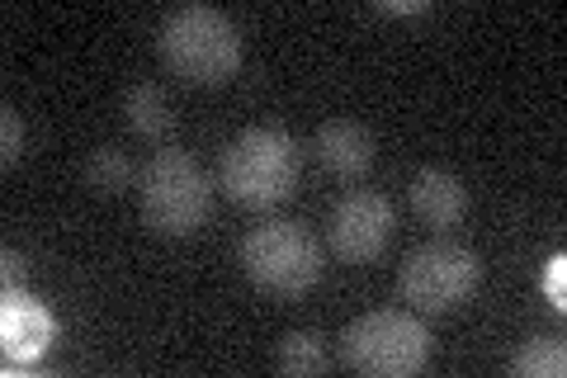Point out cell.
<instances>
[{
	"label": "cell",
	"instance_id": "cell-1",
	"mask_svg": "<svg viewBox=\"0 0 567 378\" xmlns=\"http://www.w3.org/2000/svg\"><path fill=\"white\" fill-rule=\"evenodd\" d=\"M303 152L284 129H246L218 156V190L241 208H275L298 190Z\"/></svg>",
	"mask_w": 567,
	"mask_h": 378
},
{
	"label": "cell",
	"instance_id": "cell-2",
	"mask_svg": "<svg viewBox=\"0 0 567 378\" xmlns=\"http://www.w3.org/2000/svg\"><path fill=\"white\" fill-rule=\"evenodd\" d=\"M156 48L171 76H181L185 85H227L241 67V33L213 6L171 10L156 33Z\"/></svg>",
	"mask_w": 567,
	"mask_h": 378
},
{
	"label": "cell",
	"instance_id": "cell-3",
	"mask_svg": "<svg viewBox=\"0 0 567 378\" xmlns=\"http://www.w3.org/2000/svg\"><path fill=\"white\" fill-rule=\"evenodd\" d=\"M137 204L156 237H194L213 213V180L189 152L166 147L142 166Z\"/></svg>",
	"mask_w": 567,
	"mask_h": 378
},
{
	"label": "cell",
	"instance_id": "cell-4",
	"mask_svg": "<svg viewBox=\"0 0 567 378\" xmlns=\"http://www.w3.org/2000/svg\"><path fill=\"white\" fill-rule=\"evenodd\" d=\"M425 359H431V331L402 308L354 317L341 336V365L369 378H406L425 369Z\"/></svg>",
	"mask_w": 567,
	"mask_h": 378
},
{
	"label": "cell",
	"instance_id": "cell-5",
	"mask_svg": "<svg viewBox=\"0 0 567 378\" xmlns=\"http://www.w3.org/2000/svg\"><path fill=\"white\" fill-rule=\"evenodd\" d=\"M237 256H241L246 279L284 298L308 294L322 279V246H317V237L303 223H284V218L260 223L246 232Z\"/></svg>",
	"mask_w": 567,
	"mask_h": 378
},
{
	"label": "cell",
	"instance_id": "cell-6",
	"mask_svg": "<svg viewBox=\"0 0 567 378\" xmlns=\"http://www.w3.org/2000/svg\"><path fill=\"white\" fill-rule=\"evenodd\" d=\"M483 284V256L458 242H425L402 260L398 289L416 313H454Z\"/></svg>",
	"mask_w": 567,
	"mask_h": 378
},
{
	"label": "cell",
	"instance_id": "cell-7",
	"mask_svg": "<svg viewBox=\"0 0 567 378\" xmlns=\"http://www.w3.org/2000/svg\"><path fill=\"white\" fill-rule=\"evenodd\" d=\"M388 237H393V204L374 190H350L341 204L331 208V223H327V242L341 260L350 265H364L383 256Z\"/></svg>",
	"mask_w": 567,
	"mask_h": 378
},
{
	"label": "cell",
	"instance_id": "cell-8",
	"mask_svg": "<svg viewBox=\"0 0 567 378\" xmlns=\"http://www.w3.org/2000/svg\"><path fill=\"white\" fill-rule=\"evenodd\" d=\"M52 340H58V317H52L33 294L6 289V298H0V346H6L10 365L39 359Z\"/></svg>",
	"mask_w": 567,
	"mask_h": 378
},
{
	"label": "cell",
	"instance_id": "cell-9",
	"mask_svg": "<svg viewBox=\"0 0 567 378\" xmlns=\"http://www.w3.org/2000/svg\"><path fill=\"white\" fill-rule=\"evenodd\" d=\"M317 161H322V171H331L336 180H360L374 171V133L364 129V123H350V119H331L317 129V142H312Z\"/></svg>",
	"mask_w": 567,
	"mask_h": 378
},
{
	"label": "cell",
	"instance_id": "cell-10",
	"mask_svg": "<svg viewBox=\"0 0 567 378\" xmlns=\"http://www.w3.org/2000/svg\"><path fill=\"white\" fill-rule=\"evenodd\" d=\"M406 200H412V213H416L425 227H454L468 213L464 180L450 175V171H440V166L416 171L412 185H406Z\"/></svg>",
	"mask_w": 567,
	"mask_h": 378
},
{
	"label": "cell",
	"instance_id": "cell-11",
	"mask_svg": "<svg viewBox=\"0 0 567 378\" xmlns=\"http://www.w3.org/2000/svg\"><path fill=\"white\" fill-rule=\"evenodd\" d=\"M123 119H128V129L147 142H162L175 133V114H171L166 90L152 85V81H137L128 95H123Z\"/></svg>",
	"mask_w": 567,
	"mask_h": 378
},
{
	"label": "cell",
	"instance_id": "cell-12",
	"mask_svg": "<svg viewBox=\"0 0 567 378\" xmlns=\"http://www.w3.org/2000/svg\"><path fill=\"white\" fill-rule=\"evenodd\" d=\"M275 365L279 374H289V378H312V374H322L327 369V346H322V336H312V331H289L279 340V350H275Z\"/></svg>",
	"mask_w": 567,
	"mask_h": 378
},
{
	"label": "cell",
	"instance_id": "cell-13",
	"mask_svg": "<svg viewBox=\"0 0 567 378\" xmlns=\"http://www.w3.org/2000/svg\"><path fill=\"white\" fill-rule=\"evenodd\" d=\"M511 374L516 378H563L567 374V350L563 340H548V336H535L511 355Z\"/></svg>",
	"mask_w": 567,
	"mask_h": 378
},
{
	"label": "cell",
	"instance_id": "cell-14",
	"mask_svg": "<svg viewBox=\"0 0 567 378\" xmlns=\"http://www.w3.org/2000/svg\"><path fill=\"white\" fill-rule=\"evenodd\" d=\"M85 180H91V190H100V194H123L133 185V161L118 147H100L85 161Z\"/></svg>",
	"mask_w": 567,
	"mask_h": 378
},
{
	"label": "cell",
	"instance_id": "cell-15",
	"mask_svg": "<svg viewBox=\"0 0 567 378\" xmlns=\"http://www.w3.org/2000/svg\"><path fill=\"white\" fill-rule=\"evenodd\" d=\"M20 156H24V119H20V110L6 104V110H0V166L14 171Z\"/></svg>",
	"mask_w": 567,
	"mask_h": 378
},
{
	"label": "cell",
	"instance_id": "cell-16",
	"mask_svg": "<svg viewBox=\"0 0 567 378\" xmlns=\"http://www.w3.org/2000/svg\"><path fill=\"white\" fill-rule=\"evenodd\" d=\"M539 289L548 294V303H554V308H567V256H563V251H554V256L544 260Z\"/></svg>",
	"mask_w": 567,
	"mask_h": 378
},
{
	"label": "cell",
	"instance_id": "cell-17",
	"mask_svg": "<svg viewBox=\"0 0 567 378\" xmlns=\"http://www.w3.org/2000/svg\"><path fill=\"white\" fill-rule=\"evenodd\" d=\"M0 284H6V289H24V256L20 251H0Z\"/></svg>",
	"mask_w": 567,
	"mask_h": 378
},
{
	"label": "cell",
	"instance_id": "cell-18",
	"mask_svg": "<svg viewBox=\"0 0 567 378\" xmlns=\"http://www.w3.org/2000/svg\"><path fill=\"white\" fill-rule=\"evenodd\" d=\"M379 10H388V14H421L425 6H421V0H383Z\"/></svg>",
	"mask_w": 567,
	"mask_h": 378
}]
</instances>
